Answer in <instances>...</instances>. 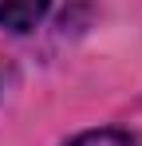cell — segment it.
Wrapping results in <instances>:
<instances>
[{
    "mask_svg": "<svg viewBox=\"0 0 142 146\" xmlns=\"http://www.w3.org/2000/svg\"><path fill=\"white\" fill-rule=\"evenodd\" d=\"M67 146H138V138H130L122 130H91V134H79Z\"/></svg>",
    "mask_w": 142,
    "mask_h": 146,
    "instance_id": "7a4b0ae2",
    "label": "cell"
},
{
    "mask_svg": "<svg viewBox=\"0 0 142 146\" xmlns=\"http://www.w3.org/2000/svg\"><path fill=\"white\" fill-rule=\"evenodd\" d=\"M47 12V0H0V24L12 32H28Z\"/></svg>",
    "mask_w": 142,
    "mask_h": 146,
    "instance_id": "6da1fadb",
    "label": "cell"
}]
</instances>
